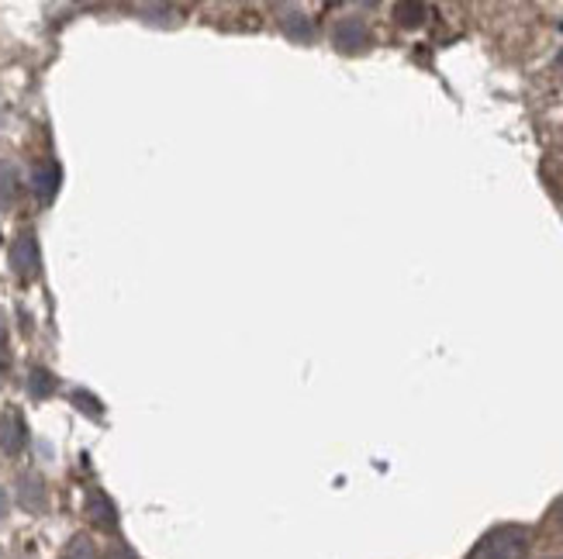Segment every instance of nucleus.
Returning a JSON list of instances; mask_svg holds the SVG:
<instances>
[{
    "mask_svg": "<svg viewBox=\"0 0 563 559\" xmlns=\"http://www.w3.org/2000/svg\"><path fill=\"white\" fill-rule=\"evenodd\" d=\"M53 391H56V380L48 377L45 370H35L32 373V394L35 398H45V394H53Z\"/></svg>",
    "mask_w": 563,
    "mask_h": 559,
    "instance_id": "obj_9",
    "label": "nucleus"
},
{
    "mask_svg": "<svg viewBox=\"0 0 563 559\" xmlns=\"http://www.w3.org/2000/svg\"><path fill=\"white\" fill-rule=\"evenodd\" d=\"M8 515V494H4V488H0V518Z\"/></svg>",
    "mask_w": 563,
    "mask_h": 559,
    "instance_id": "obj_12",
    "label": "nucleus"
},
{
    "mask_svg": "<svg viewBox=\"0 0 563 559\" xmlns=\"http://www.w3.org/2000/svg\"><path fill=\"white\" fill-rule=\"evenodd\" d=\"M529 552V532L522 525H501L477 543L471 559H526Z\"/></svg>",
    "mask_w": 563,
    "mask_h": 559,
    "instance_id": "obj_1",
    "label": "nucleus"
},
{
    "mask_svg": "<svg viewBox=\"0 0 563 559\" xmlns=\"http://www.w3.org/2000/svg\"><path fill=\"white\" fill-rule=\"evenodd\" d=\"M335 42L342 48H363L366 42H371V32H366V24L360 18H350V21H342L335 29Z\"/></svg>",
    "mask_w": 563,
    "mask_h": 559,
    "instance_id": "obj_5",
    "label": "nucleus"
},
{
    "mask_svg": "<svg viewBox=\"0 0 563 559\" xmlns=\"http://www.w3.org/2000/svg\"><path fill=\"white\" fill-rule=\"evenodd\" d=\"M111 559H132V556H125V549H114V552H111Z\"/></svg>",
    "mask_w": 563,
    "mask_h": 559,
    "instance_id": "obj_13",
    "label": "nucleus"
},
{
    "mask_svg": "<svg viewBox=\"0 0 563 559\" xmlns=\"http://www.w3.org/2000/svg\"><path fill=\"white\" fill-rule=\"evenodd\" d=\"M422 14H426V8H419V4H415V8L411 4H401L398 8V21L401 24H422Z\"/></svg>",
    "mask_w": 563,
    "mask_h": 559,
    "instance_id": "obj_11",
    "label": "nucleus"
},
{
    "mask_svg": "<svg viewBox=\"0 0 563 559\" xmlns=\"http://www.w3.org/2000/svg\"><path fill=\"white\" fill-rule=\"evenodd\" d=\"M87 512H90V518H93L97 525L114 528V507H111V501H108L101 491H93V494L87 497Z\"/></svg>",
    "mask_w": 563,
    "mask_h": 559,
    "instance_id": "obj_7",
    "label": "nucleus"
},
{
    "mask_svg": "<svg viewBox=\"0 0 563 559\" xmlns=\"http://www.w3.org/2000/svg\"><path fill=\"white\" fill-rule=\"evenodd\" d=\"M66 559H97V552H93L90 539L77 536V539H73V546H69V552H66Z\"/></svg>",
    "mask_w": 563,
    "mask_h": 559,
    "instance_id": "obj_10",
    "label": "nucleus"
},
{
    "mask_svg": "<svg viewBox=\"0 0 563 559\" xmlns=\"http://www.w3.org/2000/svg\"><path fill=\"white\" fill-rule=\"evenodd\" d=\"M56 183H59V169H56V163H45V166L35 169V190L42 193V198H53V193H56Z\"/></svg>",
    "mask_w": 563,
    "mask_h": 559,
    "instance_id": "obj_8",
    "label": "nucleus"
},
{
    "mask_svg": "<svg viewBox=\"0 0 563 559\" xmlns=\"http://www.w3.org/2000/svg\"><path fill=\"white\" fill-rule=\"evenodd\" d=\"M24 443H29V428H24V418L11 407L0 415V449L8 456H18L24 449Z\"/></svg>",
    "mask_w": 563,
    "mask_h": 559,
    "instance_id": "obj_3",
    "label": "nucleus"
},
{
    "mask_svg": "<svg viewBox=\"0 0 563 559\" xmlns=\"http://www.w3.org/2000/svg\"><path fill=\"white\" fill-rule=\"evenodd\" d=\"M11 262H14V273L21 280H32L38 277V242L32 232H21L11 246Z\"/></svg>",
    "mask_w": 563,
    "mask_h": 559,
    "instance_id": "obj_2",
    "label": "nucleus"
},
{
    "mask_svg": "<svg viewBox=\"0 0 563 559\" xmlns=\"http://www.w3.org/2000/svg\"><path fill=\"white\" fill-rule=\"evenodd\" d=\"M18 190H21V183H18V169H14L8 159H0V208L14 204V201H18Z\"/></svg>",
    "mask_w": 563,
    "mask_h": 559,
    "instance_id": "obj_6",
    "label": "nucleus"
},
{
    "mask_svg": "<svg viewBox=\"0 0 563 559\" xmlns=\"http://www.w3.org/2000/svg\"><path fill=\"white\" fill-rule=\"evenodd\" d=\"M18 501L29 507V512H38V507H45V483H42V477L24 473L18 480Z\"/></svg>",
    "mask_w": 563,
    "mask_h": 559,
    "instance_id": "obj_4",
    "label": "nucleus"
},
{
    "mask_svg": "<svg viewBox=\"0 0 563 559\" xmlns=\"http://www.w3.org/2000/svg\"><path fill=\"white\" fill-rule=\"evenodd\" d=\"M550 559H563V556H550Z\"/></svg>",
    "mask_w": 563,
    "mask_h": 559,
    "instance_id": "obj_14",
    "label": "nucleus"
}]
</instances>
